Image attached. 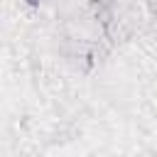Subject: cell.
I'll use <instances>...</instances> for the list:
<instances>
[{"label":"cell","instance_id":"obj_1","mask_svg":"<svg viewBox=\"0 0 157 157\" xmlns=\"http://www.w3.org/2000/svg\"><path fill=\"white\" fill-rule=\"evenodd\" d=\"M29 2H32V5H37V2H42V0H29Z\"/></svg>","mask_w":157,"mask_h":157}]
</instances>
